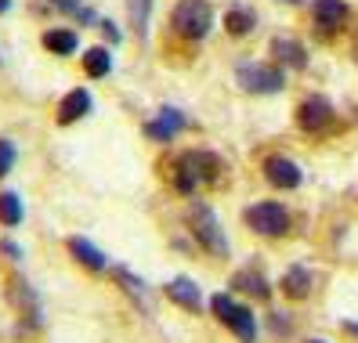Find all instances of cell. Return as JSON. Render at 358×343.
<instances>
[{
	"instance_id": "obj_3",
	"label": "cell",
	"mask_w": 358,
	"mask_h": 343,
	"mask_svg": "<svg viewBox=\"0 0 358 343\" xmlns=\"http://www.w3.org/2000/svg\"><path fill=\"white\" fill-rule=\"evenodd\" d=\"M188 228H192V239L210 256H224L228 253V239L221 231V221L214 217V210H210L206 203H192V206H188Z\"/></svg>"
},
{
	"instance_id": "obj_24",
	"label": "cell",
	"mask_w": 358,
	"mask_h": 343,
	"mask_svg": "<svg viewBox=\"0 0 358 343\" xmlns=\"http://www.w3.org/2000/svg\"><path fill=\"white\" fill-rule=\"evenodd\" d=\"M15 166V145L11 141H0V177H8Z\"/></svg>"
},
{
	"instance_id": "obj_5",
	"label": "cell",
	"mask_w": 358,
	"mask_h": 343,
	"mask_svg": "<svg viewBox=\"0 0 358 343\" xmlns=\"http://www.w3.org/2000/svg\"><path fill=\"white\" fill-rule=\"evenodd\" d=\"M243 221L264 239H279V235L289 231V213L282 203H254L243 213Z\"/></svg>"
},
{
	"instance_id": "obj_22",
	"label": "cell",
	"mask_w": 358,
	"mask_h": 343,
	"mask_svg": "<svg viewBox=\"0 0 358 343\" xmlns=\"http://www.w3.org/2000/svg\"><path fill=\"white\" fill-rule=\"evenodd\" d=\"M83 69H87V76H105V73H109L113 69V54L109 51H105V48H91L87 54H83Z\"/></svg>"
},
{
	"instance_id": "obj_10",
	"label": "cell",
	"mask_w": 358,
	"mask_h": 343,
	"mask_svg": "<svg viewBox=\"0 0 358 343\" xmlns=\"http://www.w3.org/2000/svg\"><path fill=\"white\" fill-rule=\"evenodd\" d=\"M264 177L275 188H297L301 184V166L286 156H271V159H264Z\"/></svg>"
},
{
	"instance_id": "obj_6",
	"label": "cell",
	"mask_w": 358,
	"mask_h": 343,
	"mask_svg": "<svg viewBox=\"0 0 358 343\" xmlns=\"http://www.w3.org/2000/svg\"><path fill=\"white\" fill-rule=\"evenodd\" d=\"M236 80H239V87L250 91V94H275L282 91V69L275 66H257V61H243V66L236 69Z\"/></svg>"
},
{
	"instance_id": "obj_11",
	"label": "cell",
	"mask_w": 358,
	"mask_h": 343,
	"mask_svg": "<svg viewBox=\"0 0 358 343\" xmlns=\"http://www.w3.org/2000/svg\"><path fill=\"white\" fill-rule=\"evenodd\" d=\"M163 293L171 296L181 311H192V314L203 311V293H199V286L192 282V278H174V282H166Z\"/></svg>"
},
{
	"instance_id": "obj_25",
	"label": "cell",
	"mask_w": 358,
	"mask_h": 343,
	"mask_svg": "<svg viewBox=\"0 0 358 343\" xmlns=\"http://www.w3.org/2000/svg\"><path fill=\"white\" fill-rule=\"evenodd\" d=\"M55 8H62V11H80V18H91V11L80 4V0H55Z\"/></svg>"
},
{
	"instance_id": "obj_29",
	"label": "cell",
	"mask_w": 358,
	"mask_h": 343,
	"mask_svg": "<svg viewBox=\"0 0 358 343\" xmlns=\"http://www.w3.org/2000/svg\"><path fill=\"white\" fill-rule=\"evenodd\" d=\"M355 61H358V36H355Z\"/></svg>"
},
{
	"instance_id": "obj_31",
	"label": "cell",
	"mask_w": 358,
	"mask_h": 343,
	"mask_svg": "<svg viewBox=\"0 0 358 343\" xmlns=\"http://www.w3.org/2000/svg\"><path fill=\"white\" fill-rule=\"evenodd\" d=\"M308 343H326V340H308Z\"/></svg>"
},
{
	"instance_id": "obj_28",
	"label": "cell",
	"mask_w": 358,
	"mask_h": 343,
	"mask_svg": "<svg viewBox=\"0 0 358 343\" xmlns=\"http://www.w3.org/2000/svg\"><path fill=\"white\" fill-rule=\"evenodd\" d=\"M8 4H11V0H0V15H4V11H8Z\"/></svg>"
},
{
	"instance_id": "obj_2",
	"label": "cell",
	"mask_w": 358,
	"mask_h": 343,
	"mask_svg": "<svg viewBox=\"0 0 358 343\" xmlns=\"http://www.w3.org/2000/svg\"><path fill=\"white\" fill-rule=\"evenodd\" d=\"M210 311H214V318L221 321L224 329L236 333V340H243V343L257 340V314L250 311L246 304H239L231 293H217L214 300H210Z\"/></svg>"
},
{
	"instance_id": "obj_1",
	"label": "cell",
	"mask_w": 358,
	"mask_h": 343,
	"mask_svg": "<svg viewBox=\"0 0 358 343\" xmlns=\"http://www.w3.org/2000/svg\"><path fill=\"white\" fill-rule=\"evenodd\" d=\"M221 177V159L214 152H185L174 166V184L181 196H192L199 184H210Z\"/></svg>"
},
{
	"instance_id": "obj_21",
	"label": "cell",
	"mask_w": 358,
	"mask_h": 343,
	"mask_svg": "<svg viewBox=\"0 0 358 343\" xmlns=\"http://www.w3.org/2000/svg\"><path fill=\"white\" fill-rule=\"evenodd\" d=\"M149 11H152V0H127L131 29L138 33V40H145V36H149Z\"/></svg>"
},
{
	"instance_id": "obj_9",
	"label": "cell",
	"mask_w": 358,
	"mask_h": 343,
	"mask_svg": "<svg viewBox=\"0 0 358 343\" xmlns=\"http://www.w3.org/2000/svg\"><path fill=\"white\" fill-rule=\"evenodd\" d=\"M333 119V105L322 98V94H311L308 101H301L297 109V123L304 126V131H322V126Z\"/></svg>"
},
{
	"instance_id": "obj_26",
	"label": "cell",
	"mask_w": 358,
	"mask_h": 343,
	"mask_svg": "<svg viewBox=\"0 0 358 343\" xmlns=\"http://www.w3.org/2000/svg\"><path fill=\"white\" fill-rule=\"evenodd\" d=\"M0 253H4V256H11V261H18V256H22V249H18L15 242H0Z\"/></svg>"
},
{
	"instance_id": "obj_4",
	"label": "cell",
	"mask_w": 358,
	"mask_h": 343,
	"mask_svg": "<svg viewBox=\"0 0 358 343\" xmlns=\"http://www.w3.org/2000/svg\"><path fill=\"white\" fill-rule=\"evenodd\" d=\"M171 22H174V29H178L181 36L203 40V36L210 33V26H214V11H210L206 0H178Z\"/></svg>"
},
{
	"instance_id": "obj_17",
	"label": "cell",
	"mask_w": 358,
	"mask_h": 343,
	"mask_svg": "<svg viewBox=\"0 0 358 343\" xmlns=\"http://www.w3.org/2000/svg\"><path fill=\"white\" fill-rule=\"evenodd\" d=\"M282 293H286L289 300H304V296L311 293V271L301 268V264H293V268L282 275Z\"/></svg>"
},
{
	"instance_id": "obj_7",
	"label": "cell",
	"mask_w": 358,
	"mask_h": 343,
	"mask_svg": "<svg viewBox=\"0 0 358 343\" xmlns=\"http://www.w3.org/2000/svg\"><path fill=\"white\" fill-rule=\"evenodd\" d=\"M8 300H11V307H15V314L26 321V329H36L40 326V296H36V289L26 282V278H11L8 282Z\"/></svg>"
},
{
	"instance_id": "obj_12",
	"label": "cell",
	"mask_w": 358,
	"mask_h": 343,
	"mask_svg": "<svg viewBox=\"0 0 358 343\" xmlns=\"http://www.w3.org/2000/svg\"><path fill=\"white\" fill-rule=\"evenodd\" d=\"M315 26H319L322 33H333V29H341L344 26V18H348V4L344 0H315Z\"/></svg>"
},
{
	"instance_id": "obj_8",
	"label": "cell",
	"mask_w": 358,
	"mask_h": 343,
	"mask_svg": "<svg viewBox=\"0 0 358 343\" xmlns=\"http://www.w3.org/2000/svg\"><path fill=\"white\" fill-rule=\"evenodd\" d=\"M66 246H69V253H73V261H76L80 268L94 271V275H101V271H109V268H113V264H109V256H105L91 239H80V235H73Z\"/></svg>"
},
{
	"instance_id": "obj_14",
	"label": "cell",
	"mask_w": 358,
	"mask_h": 343,
	"mask_svg": "<svg viewBox=\"0 0 358 343\" xmlns=\"http://www.w3.org/2000/svg\"><path fill=\"white\" fill-rule=\"evenodd\" d=\"M271 54H275L282 66H289V69H304V66H308L304 48L297 44V40H286V36H275V40H271Z\"/></svg>"
},
{
	"instance_id": "obj_30",
	"label": "cell",
	"mask_w": 358,
	"mask_h": 343,
	"mask_svg": "<svg viewBox=\"0 0 358 343\" xmlns=\"http://www.w3.org/2000/svg\"><path fill=\"white\" fill-rule=\"evenodd\" d=\"M286 4H304V0H286Z\"/></svg>"
},
{
	"instance_id": "obj_19",
	"label": "cell",
	"mask_w": 358,
	"mask_h": 343,
	"mask_svg": "<svg viewBox=\"0 0 358 343\" xmlns=\"http://www.w3.org/2000/svg\"><path fill=\"white\" fill-rule=\"evenodd\" d=\"M113 275H116V282L123 286V293H127L141 311H149V296H145V282H141V278H134L127 268H113Z\"/></svg>"
},
{
	"instance_id": "obj_16",
	"label": "cell",
	"mask_w": 358,
	"mask_h": 343,
	"mask_svg": "<svg viewBox=\"0 0 358 343\" xmlns=\"http://www.w3.org/2000/svg\"><path fill=\"white\" fill-rule=\"evenodd\" d=\"M231 289H239V293L254 296V300H268V296H271V286L264 282V275H257V271H239V275H231Z\"/></svg>"
},
{
	"instance_id": "obj_18",
	"label": "cell",
	"mask_w": 358,
	"mask_h": 343,
	"mask_svg": "<svg viewBox=\"0 0 358 343\" xmlns=\"http://www.w3.org/2000/svg\"><path fill=\"white\" fill-rule=\"evenodd\" d=\"M26 217V206L18 199V191H0V224L4 228H18Z\"/></svg>"
},
{
	"instance_id": "obj_23",
	"label": "cell",
	"mask_w": 358,
	"mask_h": 343,
	"mask_svg": "<svg viewBox=\"0 0 358 343\" xmlns=\"http://www.w3.org/2000/svg\"><path fill=\"white\" fill-rule=\"evenodd\" d=\"M224 29H228L231 36H246L250 29H254V15L243 11V8H231V11L224 15Z\"/></svg>"
},
{
	"instance_id": "obj_15",
	"label": "cell",
	"mask_w": 358,
	"mask_h": 343,
	"mask_svg": "<svg viewBox=\"0 0 358 343\" xmlns=\"http://www.w3.org/2000/svg\"><path fill=\"white\" fill-rule=\"evenodd\" d=\"M181 126H185V116H181V112L163 109V112H159V119H152L149 126H145V134L156 138V141H171V138L181 131Z\"/></svg>"
},
{
	"instance_id": "obj_27",
	"label": "cell",
	"mask_w": 358,
	"mask_h": 343,
	"mask_svg": "<svg viewBox=\"0 0 358 343\" xmlns=\"http://www.w3.org/2000/svg\"><path fill=\"white\" fill-rule=\"evenodd\" d=\"M344 333H348V336H355V340H358V321H344Z\"/></svg>"
},
{
	"instance_id": "obj_13",
	"label": "cell",
	"mask_w": 358,
	"mask_h": 343,
	"mask_svg": "<svg viewBox=\"0 0 358 343\" xmlns=\"http://www.w3.org/2000/svg\"><path fill=\"white\" fill-rule=\"evenodd\" d=\"M87 112H91V94L83 91V87H76V91H69L66 98H62V105H58V123L69 126V123H76L80 116H87Z\"/></svg>"
},
{
	"instance_id": "obj_20",
	"label": "cell",
	"mask_w": 358,
	"mask_h": 343,
	"mask_svg": "<svg viewBox=\"0 0 358 343\" xmlns=\"http://www.w3.org/2000/svg\"><path fill=\"white\" fill-rule=\"evenodd\" d=\"M76 29H48L44 33V48L55 51V54H73L76 51Z\"/></svg>"
}]
</instances>
